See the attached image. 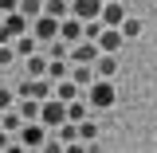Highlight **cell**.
Returning <instances> with one entry per match:
<instances>
[{"instance_id": "cell-28", "label": "cell", "mask_w": 157, "mask_h": 153, "mask_svg": "<svg viewBox=\"0 0 157 153\" xmlns=\"http://www.w3.org/2000/svg\"><path fill=\"white\" fill-rule=\"evenodd\" d=\"M39 153H63V145H59L55 137L47 134V141H43V145H39Z\"/></svg>"}, {"instance_id": "cell-11", "label": "cell", "mask_w": 157, "mask_h": 153, "mask_svg": "<svg viewBox=\"0 0 157 153\" xmlns=\"http://www.w3.org/2000/svg\"><path fill=\"white\" fill-rule=\"evenodd\" d=\"M0 28H4V32H8V36H12V39H20V36H28V28H32V24H28V20L20 16V12H8V16H4V24H0Z\"/></svg>"}, {"instance_id": "cell-14", "label": "cell", "mask_w": 157, "mask_h": 153, "mask_svg": "<svg viewBox=\"0 0 157 153\" xmlns=\"http://www.w3.org/2000/svg\"><path fill=\"white\" fill-rule=\"evenodd\" d=\"M43 16L67 20V16H71V0H43Z\"/></svg>"}, {"instance_id": "cell-24", "label": "cell", "mask_w": 157, "mask_h": 153, "mask_svg": "<svg viewBox=\"0 0 157 153\" xmlns=\"http://www.w3.org/2000/svg\"><path fill=\"white\" fill-rule=\"evenodd\" d=\"M94 137H98V122H94V118L78 122V141H94Z\"/></svg>"}, {"instance_id": "cell-29", "label": "cell", "mask_w": 157, "mask_h": 153, "mask_svg": "<svg viewBox=\"0 0 157 153\" xmlns=\"http://www.w3.org/2000/svg\"><path fill=\"white\" fill-rule=\"evenodd\" d=\"M12 59H16V51H12V43H8V47H0V67H8Z\"/></svg>"}, {"instance_id": "cell-31", "label": "cell", "mask_w": 157, "mask_h": 153, "mask_svg": "<svg viewBox=\"0 0 157 153\" xmlns=\"http://www.w3.org/2000/svg\"><path fill=\"white\" fill-rule=\"evenodd\" d=\"M20 0H0V16H8V12H16Z\"/></svg>"}, {"instance_id": "cell-19", "label": "cell", "mask_w": 157, "mask_h": 153, "mask_svg": "<svg viewBox=\"0 0 157 153\" xmlns=\"http://www.w3.org/2000/svg\"><path fill=\"white\" fill-rule=\"evenodd\" d=\"M16 114L24 118V122H39V102H36V98H20V102H16Z\"/></svg>"}, {"instance_id": "cell-5", "label": "cell", "mask_w": 157, "mask_h": 153, "mask_svg": "<svg viewBox=\"0 0 157 153\" xmlns=\"http://www.w3.org/2000/svg\"><path fill=\"white\" fill-rule=\"evenodd\" d=\"M16 141L24 145V149H39V145L47 141V130H43L39 122H24V126H20V134H16Z\"/></svg>"}, {"instance_id": "cell-7", "label": "cell", "mask_w": 157, "mask_h": 153, "mask_svg": "<svg viewBox=\"0 0 157 153\" xmlns=\"http://www.w3.org/2000/svg\"><path fill=\"white\" fill-rule=\"evenodd\" d=\"M98 12H102V0H71V16L82 20V24L98 20Z\"/></svg>"}, {"instance_id": "cell-15", "label": "cell", "mask_w": 157, "mask_h": 153, "mask_svg": "<svg viewBox=\"0 0 157 153\" xmlns=\"http://www.w3.org/2000/svg\"><path fill=\"white\" fill-rule=\"evenodd\" d=\"M67 75H71V63H67V59H47V75H43V78H51V82H63Z\"/></svg>"}, {"instance_id": "cell-10", "label": "cell", "mask_w": 157, "mask_h": 153, "mask_svg": "<svg viewBox=\"0 0 157 153\" xmlns=\"http://www.w3.org/2000/svg\"><path fill=\"white\" fill-rule=\"evenodd\" d=\"M114 75H118V55H98L94 59V78L114 82Z\"/></svg>"}, {"instance_id": "cell-26", "label": "cell", "mask_w": 157, "mask_h": 153, "mask_svg": "<svg viewBox=\"0 0 157 153\" xmlns=\"http://www.w3.org/2000/svg\"><path fill=\"white\" fill-rule=\"evenodd\" d=\"M98 36H102V24H98V20H90V24H82V39H90V43H94Z\"/></svg>"}, {"instance_id": "cell-25", "label": "cell", "mask_w": 157, "mask_h": 153, "mask_svg": "<svg viewBox=\"0 0 157 153\" xmlns=\"http://www.w3.org/2000/svg\"><path fill=\"white\" fill-rule=\"evenodd\" d=\"M67 51H71V47H67V43H63V39H51V43H47V51H43V55H47V59H67Z\"/></svg>"}, {"instance_id": "cell-37", "label": "cell", "mask_w": 157, "mask_h": 153, "mask_svg": "<svg viewBox=\"0 0 157 153\" xmlns=\"http://www.w3.org/2000/svg\"><path fill=\"white\" fill-rule=\"evenodd\" d=\"M0 24H4V16H0Z\"/></svg>"}, {"instance_id": "cell-35", "label": "cell", "mask_w": 157, "mask_h": 153, "mask_svg": "<svg viewBox=\"0 0 157 153\" xmlns=\"http://www.w3.org/2000/svg\"><path fill=\"white\" fill-rule=\"evenodd\" d=\"M28 153H39V149H28Z\"/></svg>"}, {"instance_id": "cell-34", "label": "cell", "mask_w": 157, "mask_h": 153, "mask_svg": "<svg viewBox=\"0 0 157 153\" xmlns=\"http://www.w3.org/2000/svg\"><path fill=\"white\" fill-rule=\"evenodd\" d=\"M8 43H12V36H8V32L0 28V47H8Z\"/></svg>"}, {"instance_id": "cell-16", "label": "cell", "mask_w": 157, "mask_h": 153, "mask_svg": "<svg viewBox=\"0 0 157 153\" xmlns=\"http://www.w3.org/2000/svg\"><path fill=\"white\" fill-rule=\"evenodd\" d=\"M90 118V106H86V98H75V102H67V122H86Z\"/></svg>"}, {"instance_id": "cell-20", "label": "cell", "mask_w": 157, "mask_h": 153, "mask_svg": "<svg viewBox=\"0 0 157 153\" xmlns=\"http://www.w3.org/2000/svg\"><path fill=\"white\" fill-rule=\"evenodd\" d=\"M24 71H28V78H43V75H47V55H32V59H24Z\"/></svg>"}, {"instance_id": "cell-36", "label": "cell", "mask_w": 157, "mask_h": 153, "mask_svg": "<svg viewBox=\"0 0 157 153\" xmlns=\"http://www.w3.org/2000/svg\"><path fill=\"white\" fill-rule=\"evenodd\" d=\"M102 4H110V0H102Z\"/></svg>"}, {"instance_id": "cell-30", "label": "cell", "mask_w": 157, "mask_h": 153, "mask_svg": "<svg viewBox=\"0 0 157 153\" xmlns=\"http://www.w3.org/2000/svg\"><path fill=\"white\" fill-rule=\"evenodd\" d=\"M63 153H90V145H82V141H71V145H63Z\"/></svg>"}, {"instance_id": "cell-1", "label": "cell", "mask_w": 157, "mask_h": 153, "mask_svg": "<svg viewBox=\"0 0 157 153\" xmlns=\"http://www.w3.org/2000/svg\"><path fill=\"white\" fill-rule=\"evenodd\" d=\"M67 122V102H59V98H47V102H39V126L51 134Z\"/></svg>"}, {"instance_id": "cell-17", "label": "cell", "mask_w": 157, "mask_h": 153, "mask_svg": "<svg viewBox=\"0 0 157 153\" xmlns=\"http://www.w3.org/2000/svg\"><path fill=\"white\" fill-rule=\"evenodd\" d=\"M20 126H24V118L16 114V106L0 114V130H4V134H12V137H16V134H20Z\"/></svg>"}, {"instance_id": "cell-13", "label": "cell", "mask_w": 157, "mask_h": 153, "mask_svg": "<svg viewBox=\"0 0 157 153\" xmlns=\"http://www.w3.org/2000/svg\"><path fill=\"white\" fill-rule=\"evenodd\" d=\"M12 51H16V59H32V55H39V43L32 36H20V39H12Z\"/></svg>"}, {"instance_id": "cell-22", "label": "cell", "mask_w": 157, "mask_h": 153, "mask_svg": "<svg viewBox=\"0 0 157 153\" xmlns=\"http://www.w3.org/2000/svg\"><path fill=\"white\" fill-rule=\"evenodd\" d=\"M16 12L28 20V24H32L36 16H43V0H20V8H16Z\"/></svg>"}, {"instance_id": "cell-23", "label": "cell", "mask_w": 157, "mask_h": 153, "mask_svg": "<svg viewBox=\"0 0 157 153\" xmlns=\"http://www.w3.org/2000/svg\"><path fill=\"white\" fill-rule=\"evenodd\" d=\"M118 32H122V39H137V36H141V20H137V16H126Z\"/></svg>"}, {"instance_id": "cell-2", "label": "cell", "mask_w": 157, "mask_h": 153, "mask_svg": "<svg viewBox=\"0 0 157 153\" xmlns=\"http://www.w3.org/2000/svg\"><path fill=\"white\" fill-rule=\"evenodd\" d=\"M114 98H118L114 82H106V78H94V86L86 90V106H90V110H110V106H114Z\"/></svg>"}, {"instance_id": "cell-9", "label": "cell", "mask_w": 157, "mask_h": 153, "mask_svg": "<svg viewBox=\"0 0 157 153\" xmlns=\"http://www.w3.org/2000/svg\"><path fill=\"white\" fill-rule=\"evenodd\" d=\"M59 39L71 47V43H78L82 39V20H75V16H67V20H59Z\"/></svg>"}, {"instance_id": "cell-18", "label": "cell", "mask_w": 157, "mask_h": 153, "mask_svg": "<svg viewBox=\"0 0 157 153\" xmlns=\"http://www.w3.org/2000/svg\"><path fill=\"white\" fill-rule=\"evenodd\" d=\"M32 98H36V102L55 98V82H51V78H36V82H32Z\"/></svg>"}, {"instance_id": "cell-21", "label": "cell", "mask_w": 157, "mask_h": 153, "mask_svg": "<svg viewBox=\"0 0 157 153\" xmlns=\"http://www.w3.org/2000/svg\"><path fill=\"white\" fill-rule=\"evenodd\" d=\"M55 98L59 102H75V98H82V90H78L71 78H63V82H55Z\"/></svg>"}, {"instance_id": "cell-6", "label": "cell", "mask_w": 157, "mask_h": 153, "mask_svg": "<svg viewBox=\"0 0 157 153\" xmlns=\"http://www.w3.org/2000/svg\"><path fill=\"white\" fill-rule=\"evenodd\" d=\"M130 16L126 12V4L122 0H110V4H102V12H98V24L102 28H122V20Z\"/></svg>"}, {"instance_id": "cell-3", "label": "cell", "mask_w": 157, "mask_h": 153, "mask_svg": "<svg viewBox=\"0 0 157 153\" xmlns=\"http://www.w3.org/2000/svg\"><path fill=\"white\" fill-rule=\"evenodd\" d=\"M98 55H102V51H98V43L78 39V43H71V51H67V63H71V67H94Z\"/></svg>"}, {"instance_id": "cell-27", "label": "cell", "mask_w": 157, "mask_h": 153, "mask_svg": "<svg viewBox=\"0 0 157 153\" xmlns=\"http://www.w3.org/2000/svg\"><path fill=\"white\" fill-rule=\"evenodd\" d=\"M12 106H16V94L0 86V114H4V110H12Z\"/></svg>"}, {"instance_id": "cell-32", "label": "cell", "mask_w": 157, "mask_h": 153, "mask_svg": "<svg viewBox=\"0 0 157 153\" xmlns=\"http://www.w3.org/2000/svg\"><path fill=\"white\" fill-rule=\"evenodd\" d=\"M4 153H28V149H24V145H20L16 137H12V141H8V149H4Z\"/></svg>"}, {"instance_id": "cell-33", "label": "cell", "mask_w": 157, "mask_h": 153, "mask_svg": "<svg viewBox=\"0 0 157 153\" xmlns=\"http://www.w3.org/2000/svg\"><path fill=\"white\" fill-rule=\"evenodd\" d=\"M8 141H12V134H4V130H0V153L8 149Z\"/></svg>"}, {"instance_id": "cell-12", "label": "cell", "mask_w": 157, "mask_h": 153, "mask_svg": "<svg viewBox=\"0 0 157 153\" xmlns=\"http://www.w3.org/2000/svg\"><path fill=\"white\" fill-rule=\"evenodd\" d=\"M71 82H75L78 90H90V86H94V67H71Z\"/></svg>"}, {"instance_id": "cell-8", "label": "cell", "mask_w": 157, "mask_h": 153, "mask_svg": "<svg viewBox=\"0 0 157 153\" xmlns=\"http://www.w3.org/2000/svg\"><path fill=\"white\" fill-rule=\"evenodd\" d=\"M94 43H98V51H102V55H118V47H122L126 39H122L118 28H102V36H98Z\"/></svg>"}, {"instance_id": "cell-4", "label": "cell", "mask_w": 157, "mask_h": 153, "mask_svg": "<svg viewBox=\"0 0 157 153\" xmlns=\"http://www.w3.org/2000/svg\"><path fill=\"white\" fill-rule=\"evenodd\" d=\"M28 36L36 39V43H51V39H59V20L36 16V20H32V28H28Z\"/></svg>"}]
</instances>
